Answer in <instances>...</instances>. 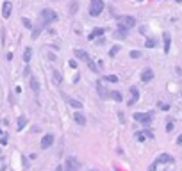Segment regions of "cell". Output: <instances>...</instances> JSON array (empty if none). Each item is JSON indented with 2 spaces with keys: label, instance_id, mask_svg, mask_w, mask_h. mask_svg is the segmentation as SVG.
<instances>
[{
  "label": "cell",
  "instance_id": "6da1fadb",
  "mask_svg": "<svg viewBox=\"0 0 182 171\" xmlns=\"http://www.w3.org/2000/svg\"><path fill=\"white\" fill-rule=\"evenodd\" d=\"M57 21V12L54 9H43L41 11V25H50Z\"/></svg>",
  "mask_w": 182,
  "mask_h": 171
},
{
  "label": "cell",
  "instance_id": "7a4b0ae2",
  "mask_svg": "<svg viewBox=\"0 0 182 171\" xmlns=\"http://www.w3.org/2000/svg\"><path fill=\"white\" fill-rule=\"evenodd\" d=\"M104 11V0H91L89 2V14L91 16H100Z\"/></svg>",
  "mask_w": 182,
  "mask_h": 171
},
{
  "label": "cell",
  "instance_id": "3957f363",
  "mask_svg": "<svg viewBox=\"0 0 182 171\" xmlns=\"http://www.w3.org/2000/svg\"><path fill=\"white\" fill-rule=\"evenodd\" d=\"M134 25H136V18H134V16H123V18H120V21H118V27L127 29V30H130Z\"/></svg>",
  "mask_w": 182,
  "mask_h": 171
},
{
  "label": "cell",
  "instance_id": "277c9868",
  "mask_svg": "<svg viewBox=\"0 0 182 171\" xmlns=\"http://www.w3.org/2000/svg\"><path fill=\"white\" fill-rule=\"evenodd\" d=\"M152 118H154L152 112H136V114H134V120L139 121V123H143V125H148V123L152 121Z\"/></svg>",
  "mask_w": 182,
  "mask_h": 171
},
{
  "label": "cell",
  "instance_id": "5b68a950",
  "mask_svg": "<svg viewBox=\"0 0 182 171\" xmlns=\"http://www.w3.org/2000/svg\"><path fill=\"white\" fill-rule=\"evenodd\" d=\"M63 171H79V162H77V159H73V157L66 159Z\"/></svg>",
  "mask_w": 182,
  "mask_h": 171
},
{
  "label": "cell",
  "instance_id": "8992f818",
  "mask_svg": "<svg viewBox=\"0 0 182 171\" xmlns=\"http://www.w3.org/2000/svg\"><path fill=\"white\" fill-rule=\"evenodd\" d=\"M129 91H130V100H129V105H134V103L139 100V89H138L136 86H132Z\"/></svg>",
  "mask_w": 182,
  "mask_h": 171
},
{
  "label": "cell",
  "instance_id": "52a82bcc",
  "mask_svg": "<svg viewBox=\"0 0 182 171\" xmlns=\"http://www.w3.org/2000/svg\"><path fill=\"white\" fill-rule=\"evenodd\" d=\"M11 11H13V4L11 2H4L2 4V16L4 18H9L11 16Z\"/></svg>",
  "mask_w": 182,
  "mask_h": 171
},
{
  "label": "cell",
  "instance_id": "ba28073f",
  "mask_svg": "<svg viewBox=\"0 0 182 171\" xmlns=\"http://www.w3.org/2000/svg\"><path fill=\"white\" fill-rule=\"evenodd\" d=\"M152 79H154V71H152V68H145L143 73H141V80H143V82H150Z\"/></svg>",
  "mask_w": 182,
  "mask_h": 171
},
{
  "label": "cell",
  "instance_id": "9c48e42d",
  "mask_svg": "<svg viewBox=\"0 0 182 171\" xmlns=\"http://www.w3.org/2000/svg\"><path fill=\"white\" fill-rule=\"evenodd\" d=\"M52 143H54V136H52V134H46V136H43V139H41V148H50Z\"/></svg>",
  "mask_w": 182,
  "mask_h": 171
},
{
  "label": "cell",
  "instance_id": "30bf717a",
  "mask_svg": "<svg viewBox=\"0 0 182 171\" xmlns=\"http://www.w3.org/2000/svg\"><path fill=\"white\" fill-rule=\"evenodd\" d=\"M155 162H157V164H168V162H173V157L168 155V153H161Z\"/></svg>",
  "mask_w": 182,
  "mask_h": 171
},
{
  "label": "cell",
  "instance_id": "8fae6325",
  "mask_svg": "<svg viewBox=\"0 0 182 171\" xmlns=\"http://www.w3.org/2000/svg\"><path fill=\"white\" fill-rule=\"evenodd\" d=\"M163 41H164V52L168 54V52H170V46H172V37H170V34H168V32H164V34H163Z\"/></svg>",
  "mask_w": 182,
  "mask_h": 171
},
{
  "label": "cell",
  "instance_id": "7c38bea8",
  "mask_svg": "<svg viewBox=\"0 0 182 171\" xmlns=\"http://www.w3.org/2000/svg\"><path fill=\"white\" fill-rule=\"evenodd\" d=\"M73 54H75L77 59H82V61H86V62L89 61V55H88V52H84V50H79V48H77V50H73Z\"/></svg>",
  "mask_w": 182,
  "mask_h": 171
},
{
  "label": "cell",
  "instance_id": "4fadbf2b",
  "mask_svg": "<svg viewBox=\"0 0 182 171\" xmlns=\"http://www.w3.org/2000/svg\"><path fill=\"white\" fill-rule=\"evenodd\" d=\"M30 89L38 95L39 93V80L36 79V77H30Z\"/></svg>",
  "mask_w": 182,
  "mask_h": 171
},
{
  "label": "cell",
  "instance_id": "5bb4252c",
  "mask_svg": "<svg viewBox=\"0 0 182 171\" xmlns=\"http://www.w3.org/2000/svg\"><path fill=\"white\" fill-rule=\"evenodd\" d=\"M66 102H68V105L73 107V109H82V103H80L79 100H75V98H66Z\"/></svg>",
  "mask_w": 182,
  "mask_h": 171
},
{
  "label": "cell",
  "instance_id": "9a60e30c",
  "mask_svg": "<svg viewBox=\"0 0 182 171\" xmlns=\"http://www.w3.org/2000/svg\"><path fill=\"white\" fill-rule=\"evenodd\" d=\"M73 120H75V123H79V125H86V116L80 114V112H75V114H73Z\"/></svg>",
  "mask_w": 182,
  "mask_h": 171
},
{
  "label": "cell",
  "instance_id": "2e32d148",
  "mask_svg": "<svg viewBox=\"0 0 182 171\" xmlns=\"http://www.w3.org/2000/svg\"><path fill=\"white\" fill-rule=\"evenodd\" d=\"M97 87H98V95H100L102 98H107V96H109V93H107V89H105V87H104V86L100 84V80L97 82Z\"/></svg>",
  "mask_w": 182,
  "mask_h": 171
},
{
  "label": "cell",
  "instance_id": "e0dca14e",
  "mask_svg": "<svg viewBox=\"0 0 182 171\" xmlns=\"http://www.w3.org/2000/svg\"><path fill=\"white\" fill-rule=\"evenodd\" d=\"M104 32H105L104 29H98V27H97V29H93V32L88 36V39H93V37H97V36H104Z\"/></svg>",
  "mask_w": 182,
  "mask_h": 171
},
{
  "label": "cell",
  "instance_id": "ac0fdd59",
  "mask_svg": "<svg viewBox=\"0 0 182 171\" xmlns=\"http://www.w3.org/2000/svg\"><path fill=\"white\" fill-rule=\"evenodd\" d=\"M30 57H32V48H30V46H27V48H25V52H23V62H27V64H29Z\"/></svg>",
  "mask_w": 182,
  "mask_h": 171
},
{
  "label": "cell",
  "instance_id": "d6986e66",
  "mask_svg": "<svg viewBox=\"0 0 182 171\" xmlns=\"http://www.w3.org/2000/svg\"><path fill=\"white\" fill-rule=\"evenodd\" d=\"M127 32H129L127 29H122V27H118V30L114 32V36H116V37H120V39H123V37H127Z\"/></svg>",
  "mask_w": 182,
  "mask_h": 171
},
{
  "label": "cell",
  "instance_id": "ffe728a7",
  "mask_svg": "<svg viewBox=\"0 0 182 171\" xmlns=\"http://www.w3.org/2000/svg\"><path fill=\"white\" fill-rule=\"evenodd\" d=\"M25 125H27V118H25V116H20V118H18V130H23Z\"/></svg>",
  "mask_w": 182,
  "mask_h": 171
},
{
  "label": "cell",
  "instance_id": "44dd1931",
  "mask_svg": "<svg viewBox=\"0 0 182 171\" xmlns=\"http://www.w3.org/2000/svg\"><path fill=\"white\" fill-rule=\"evenodd\" d=\"M109 96H111L114 102H122V93H118V91H113V93H109Z\"/></svg>",
  "mask_w": 182,
  "mask_h": 171
},
{
  "label": "cell",
  "instance_id": "7402d4cb",
  "mask_svg": "<svg viewBox=\"0 0 182 171\" xmlns=\"http://www.w3.org/2000/svg\"><path fill=\"white\" fill-rule=\"evenodd\" d=\"M155 43H157V41H155L154 37H148V39L145 41V46H147V48H154V46H155Z\"/></svg>",
  "mask_w": 182,
  "mask_h": 171
},
{
  "label": "cell",
  "instance_id": "603a6c76",
  "mask_svg": "<svg viewBox=\"0 0 182 171\" xmlns=\"http://www.w3.org/2000/svg\"><path fill=\"white\" fill-rule=\"evenodd\" d=\"M104 80H107V82H114V84H116V82H118V77H116V75H105Z\"/></svg>",
  "mask_w": 182,
  "mask_h": 171
},
{
  "label": "cell",
  "instance_id": "cb8c5ba5",
  "mask_svg": "<svg viewBox=\"0 0 182 171\" xmlns=\"http://www.w3.org/2000/svg\"><path fill=\"white\" fill-rule=\"evenodd\" d=\"M54 82H55V84H61V82H63V77H61V73H59V71H55V73H54Z\"/></svg>",
  "mask_w": 182,
  "mask_h": 171
},
{
  "label": "cell",
  "instance_id": "d4e9b609",
  "mask_svg": "<svg viewBox=\"0 0 182 171\" xmlns=\"http://www.w3.org/2000/svg\"><path fill=\"white\" fill-rule=\"evenodd\" d=\"M88 66H89V70H91V71H95V73L98 71V66H97L93 61H88Z\"/></svg>",
  "mask_w": 182,
  "mask_h": 171
},
{
  "label": "cell",
  "instance_id": "484cf974",
  "mask_svg": "<svg viewBox=\"0 0 182 171\" xmlns=\"http://www.w3.org/2000/svg\"><path fill=\"white\" fill-rule=\"evenodd\" d=\"M130 57H132V59H139V57H141V52H139V50H132V52H130Z\"/></svg>",
  "mask_w": 182,
  "mask_h": 171
},
{
  "label": "cell",
  "instance_id": "4316f807",
  "mask_svg": "<svg viewBox=\"0 0 182 171\" xmlns=\"http://www.w3.org/2000/svg\"><path fill=\"white\" fill-rule=\"evenodd\" d=\"M118 52H120V46H114V48H111V50H109V55H111V57H114Z\"/></svg>",
  "mask_w": 182,
  "mask_h": 171
},
{
  "label": "cell",
  "instance_id": "83f0119b",
  "mask_svg": "<svg viewBox=\"0 0 182 171\" xmlns=\"http://www.w3.org/2000/svg\"><path fill=\"white\" fill-rule=\"evenodd\" d=\"M136 139H138V141H143V143H145L147 136H145V134H141V132H138V134H136Z\"/></svg>",
  "mask_w": 182,
  "mask_h": 171
},
{
  "label": "cell",
  "instance_id": "f1b7e54d",
  "mask_svg": "<svg viewBox=\"0 0 182 171\" xmlns=\"http://www.w3.org/2000/svg\"><path fill=\"white\" fill-rule=\"evenodd\" d=\"M21 21H23V25H25V27H27V29H30V27H32V23H30V21H29V20H27V18H23V20H21Z\"/></svg>",
  "mask_w": 182,
  "mask_h": 171
},
{
  "label": "cell",
  "instance_id": "f546056e",
  "mask_svg": "<svg viewBox=\"0 0 182 171\" xmlns=\"http://www.w3.org/2000/svg\"><path fill=\"white\" fill-rule=\"evenodd\" d=\"M159 107H161L163 111H168V109H170V105H168V103H159Z\"/></svg>",
  "mask_w": 182,
  "mask_h": 171
},
{
  "label": "cell",
  "instance_id": "4dcf8cb0",
  "mask_svg": "<svg viewBox=\"0 0 182 171\" xmlns=\"http://www.w3.org/2000/svg\"><path fill=\"white\" fill-rule=\"evenodd\" d=\"M172 130H173V123H172V121H170V123H168V125H166V132H172Z\"/></svg>",
  "mask_w": 182,
  "mask_h": 171
},
{
  "label": "cell",
  "instance_id": "1f68e13d",
  "mask_svg": "<svg viewBox=\"0 0 182 171\" xmlns=\"http://www.w3.org/2000/svg\"><path fill=\"white\" fill-rule=\"evenodd\" d=\"M68 64H70V68H71V70H75V68H77V62H75V61H70Z\"/></svg>",
  "mask_w": 182,
  "mask_h": 171
},
{
  "label": "cell",
  "instance_id": "d6a6232c",
  "mask_svg": "<svg viewBox=\"0 0 182 171\" xmlns=\"http://www.w3.org/2000/svg\"><path fill=\"white\" fill-rule=\"evenodd\" d=\"M155 170H157V162H154V164L148 168V171H155Z\"/></svg>",
  "mask_w": 182,
  "mask_h": 171
},
{
  "label": "cell",
  "instance_id": "836d02e7",
  "mask_svg": "<svg viewBox=\"0 0 182 171\" xmlns=\"http://www.w3.org/2000/svg\"><path fill=\"white\" fill-rule=\"evenodd\" d=\"M177 143H179V145H182V134L179 136V137H177Z\"/></svg>",
  "mask_w": 182,
  "mask_h": 171
},
{
  "label": "cell",
  "instance_id": "e575fe53",
  "mask_svg": "<svg viewBox=\"0 0 182 171\" xmlns=\"http://www.w3.org/2000/svg\"><path fill=\"white\" fill-rule=\"evenodd\" d=\"M55 171H63V168H61V166H57V168H55Z\"/></svg>",
  "mask_w": 182,
  "mask_h": 171
},
{
  "label": "cell",
  "instance_id": "d590c367",
  "mask_svg": "<svg viewBox=\"0 0 182 171\" xmlns=\"http://www.w3.org/2000/svg\"><path fill=\"white\" fill-rule=\"evenodd\" d=\"M0 134H2V128H0Z\"/></svg>",
  "mask_w": 182,
  "mask_h": 171
},
{
  "label": "cell",
  "instance_id": "8d00e7d4",
  "mask_svg": "<svg viewBox=\"0 0 182 171\" xmlns=\"http://www.w3.org/2000/svg\"><path fill=\"white\" fill-rule=\"evenodd\" d=\"M91 171H95V170H91Z\"/></svg>",
  "mask_w": 182,
  "mask_h": 171
}]
</instances>
